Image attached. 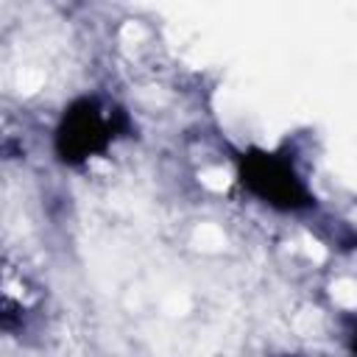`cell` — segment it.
<instances>
[{
    "label": "cell",
    "mask_w": 357,
    "mask_h": 357,
    "mask_svg": "<svg viewBox=\"0 0 357 357\" xmlns=\"http://www.w3.org/2000/svg\"><path fill=\"white\" fill-rule=\"evenodd\" d=\"M112 117L95 103V100H78L75 106H70V112L64 114L59 134H56V145L61 159L67 162H78L95 151H100L109 137H112Z\"/></svg>",
    "instance_id": "6da1fadb"
},
{
    "label": "cell",
    "mask_w": 357,
    "mask_h": 357,
    "mask_svg": "<svg viewBox=\"0 0 357 357\" xmlns=\"http://www.w3.org/2000/svg\"><path fill=\"white\" fill-rule=\"evenodd\" d=\"M243 181L254 192H259L262 198H268L276 206L293 209V206L307 204L304 187L298 184V178L293 176V170L284 162H279L276 156H268V153H251V156H245L243 159Z\"/></svg>",
    "instance_id": "7a4b0ae2"
},
{
    "label": "cell",
    "mask_w": 357,
    "mask_h": 357,
    "mask_svg": "<svg viewBox=\"0 0 357 357\" xmlns=\"http://www.w3.org/2000/svg\"><path fill=\"white\" fill-rule=\"evenodd\" d=\"M354 349H357V340H354Z\"/></svg>",
    "instance_id": "3957f363"
}]
</instances>
